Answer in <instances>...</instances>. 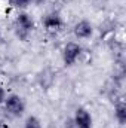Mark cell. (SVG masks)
<instances>
[{
    "label": "cell",
    "mask_w": 126,
    "mask_h": 128,
    "mask_svg": "<svg viewBox=\"0 0 126 128\" xmlns=\"http://www.w3.org/2000/svg\"><path fill=\"white\" fill-rule=\"evenodd\" d=\"M73 124L76 125V128H92L94 127V119H92L91 112L88 109H85V107L76 109Z\"/></svg>",
    "instance_id": "277c9868"
},
{
    "label": "cell",
    "mask_w": 126,
    "mask_h": 128,
    "mask_svg": "<svg viewBox=\"0 0 126 128\" xmlns=\"http://www.w3.org/2000/svg\"><path fill=\"white\" fill-rule=\"evenodd\" d=\"M3 39V33H1V28H0V40Z\"/></svg>",
    "instance_id": "7c38bea8"
},
{
    "label": "cell",
    "mask_w": 126,
    "mask_h": 128,
    "mask_svg": "<svg viewBox=\"0 0 126 128\" xmlns=\"http://www.w3.org/2000/svg\"><path fill=\"white\" fill-rule=\"evenodd\" d=\"M73 33L77 39H89L92 34H94V27L92 24L88 21V20H82L79 22H76Z\"/></svg>",
    "instance_id": "8992f818"
},
{
    "label": "cell",
    "mask_w": 126,
    "mask_h": 128,
    "mask_svg": "<svg viewBox=\"0 0 126 128\" xmlns=\"http://www.w3.org/2000/svg\"><path fill=\"white\" fill-rule=\"evenodd\" d=\"M3 104H4V110L13 118H19L25 112V103H24L22 97H19L18 94L6 96V100H4Z\"/></svg>",
    "instance_id": "7a4b0ae2"
},
{
    "label": "cell",
    "mask_w": 126,
    "mask_h": 128,
    "mask_svg": "<svg viewBox=\"0 0 126 128\" xmlns=\"http://www.w3.org/2000/svg\"><path fill=\"white\" fill-rule=\"evenodd\" d=\"M82 52H83V48H82L79 43H76V42L67 43V45L64 46V49H63V61H64V64H65L67 67L74 66V64L77 63V60L80 58Z\"/></svg>",
    "instance_id": "3957f363"
},
{
    "label": "cell",
    "mask_w": 126,
    "mask_h": 128,
    "mask_svg": "<svg viewBox=\"0 0 126 128\" xmlns=\"http://www.w3.org/2000/svg\"><path fill=\"white\" fill-rule=\"evenodd\" d=\"M4 100H6V90H4V86L0 84V104H3Z\"/></svg>",
    "instance_id": "30bf717a"
},
{
    "label": "cell",
    "mask_w": 126,
    "mask_h": 128,
    "mask_svg": "<svg viewBox=\"0 0 126 128\" xmlns=\"http://www.w3.org/2000/svg\"><path fill=\"white\" fill-rule=\"evenodd\" d=\"M43 27L48 33H57L64 27V20L58 12H51L43 18Z\"/></svg>",
    "instance_id": "5b68a950"
},
{
    "label": "cell",
    "mask_w": 126,
    "mask_h": 128,
    "mask_svg": "<svg viewBox=\"0 0 126 128\" xmlns=\"http://www.w3.org/2000/svg\"><path fill=\"white\" fill-rule=\"evenodd\" d=\"M10 3L18 9H25L33 3V0H10Z\"/></svg>",
    "instance_id": "9c48e42d"
},
{
    "label": "cell",
    "mask_w": 126,
    "mask_h": 128,
    "mask_svg": "<svg viewBox=\"0 0 126 128\" xmlns=\"http://www.w3.org/2000/svg\"><path fill=\"white\" fill-rule=\"evenodd\" d=\"M36 28V24H34V20L31 18L30 14L27 12H19L15 18V33H16V37L22 42H25L30 34L34 32Z\"/></svg>",
    "instance_id": "6da1fadb"
},
{
    "label": "cell",
    "mask_w": 126,
    "mask_h": 128,
    "mask_svg": "<svg viewBox=\"0 0 126 128\" xmlns=\"http://www.w3.org/2000/svg\"><path fill=\"white\" fill-rule=\"evenodd\" d=\"M24 128H43V127H42V122L39 121V118H36V116H28V118L25 119Z\"/></svg>",
    "instance_id": "ba28073f"
},
{
    "label": "cell",
    "mask_w": 126,
    "mask_h": 128,
    "mask_svg": "<svg viewBox=\"0 0 126 128\" xmlns=\"http://www.w3.org/2000/svg\"><path fill=\"white\" fill-rule=\"evenodd\" d=\"M114 119L117 121L119 125H125L126 124V104L123 101H119L114 106Z\"/></svg>",
    "instance_id": "52a82bcc"
},
{
    "label": "cell",
    "mask_w": 126,
    "mask_h": 128,
    "mask_svg": "<svg viewBox=\"0 0 126 128\" xmlns=\"http://www.w3.org/2000/svg\"><path fill=\"white\" fill-rule=\"evenodd\" d=\"M43 2H46V0H33V3H34V4H42Z\"/></svg>",
    "instance_id": "8fae6325"
}]
</instances>
